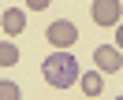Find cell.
Wrapping results in <instances>:
<instances>
[{"label":"cell","mask_w":123,"mask_h":100,"mask_svg":"<svg viewBox=\"0 0 123 100\" xmlns=\"http://www.w3.org/2000/svg\"><path fill=\"white\" fill-rule=\"evenodd\" d=\"M0 26H4V33H23L26 30V11H19V8H8L4 15H0Z\"/></svg>","instance_id":"obj_5"},{"label":"cell","mask_w":123,"mask_h":100,"mask_svg":"<svg viewBox=\"0 0 123 100\" xmlns=\"http://www.w3.org/2000/svg\"><path fill=\"white\" fill-rule=\"evenodd\" d=\"M41 74H45V82L52 89H67V85H75L82 78V70H78V59L71 52H52L41 59Z\"/></svg>","instance_id":"obj_1"},{"label":"cell","mask_w":123,"mask_h":100,"mask_svg":"<svg viewBox=\"0 0 123 100\" xmlns=\"http://www.w3.org/2000/svg\"><path fill=\"white\" fill-rule=\"evenodd\" d=\"M116 48H119V52H123V22L116 26Z\"/></svg>","instance_id":"obj_9"},{"label":"cell","mask_w":123,"mask_h":100,"mask_svg":"<svg viewBox=\"0 0 123 100\" xmlns=\"http://www.w3.org/2000/svg\"><path fill=\"white\" fill-rule=\"evenodd\" d=\"M78 85H82L86 96H97V93H105V82H101V70H86L82 78H78Z\"/></svg>","instance_id":"obj_6"},{"label":"cell","mask_w":123,"mask_h":100,"mask_svg":"<svg viewBox=\"0 0 123 100\" xmlns=\"http://www.w3.org/2000/svg\"><path fill=\"white\" fill-rule=\"evenodd\" d=\"M19 63V48L11 41H0V67H15Z\"/></svg>","instance_id":"obj_7"},{"label":"cell","mask_w":123,"mask_h":100,"mask_svg":"<svg viewBox=\"0 0 123 100\" xmlns=\"http://www.w3.org/2000/svg\"><path fill=\"white\" fill-rule=\"evenodd\" d=\"M0 100H19V85L15 82H0Z\"/></svg>","instance_id":"obj_8"},{"label":"cell","mask_w":123,"mask_h":100,"mask_svg":"<svg viewBox=\"0 0 123 100\" xmlns=\"http://www.w3.org/2000/svg\"><path fill=\"white\" fill-rule=\"evenodd\" d=\"M90 15H93V22H97V26H119L123 8H119V0H93Z\"/></svg>","instance_id":"obj_2"},{"label":"cell","mask_w":123,"mask_h":100,"mask_svg":"<svg viewBox=\"0 0 123 100\" xmlns=\"http://www.w3.org/2000/svg\"><path fill=\"white\" fill-rule=\"evenodd\" d=\"M75 37H78V30H75V22H67V19H56V22L49 26V41L56 45V52H67V48L75 45Z\"/></svg>","instance_id":"obj_3"},{"label":"cell","mask_w":123,"mask_h":100,"mask_svg":"<svg viewBox=\"0 0 123 100\" xmlns=\"http://www.w3.org/2000/svg\"><path fill=\"white\" fill-rule=\"evenodd\" d=\"M116 100H123V93H119V96H116Z\"/></svg>","instance_id":"obj_10"},{"label":"cell","mask_w":123,"mask_h":100,"mask_svg":"<svg viewBox=\"0 0 123 100\" xmlns=\"http://www.w3.org/2000/svg\"><path fill=\"white\" fill-rule=\"evenodd\" d=\"M93 63H97V70L112 74V70L123 67V52H119L116 45H101V48H93Z\"/></svg>","instance_id":"obj_4"}]
</instances>
